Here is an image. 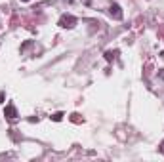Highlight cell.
Listing matches in <instances>:
<instances>
[{"instance_id":"6da1fadb","label":"cell","mask_w":164,"mask_h":162,"mask_svg":"<svg viewBox=\"0 0 164 162\" xmlns=\"http://www.w3.org/2000/svg\"><path fill=\"white\" fill-rule=\"evenodd\" d=\"M74 23H76V19H74V17L73 15H63V17H61V19H59V25H61V27H65V29H67V27H74Z\"/></svg>"},{"instance_id":"7a4b0ae2","label":"cell","mask_w":164,"mask_h":162,"mask_svg":"<svg viewBox=\"0 0 164 162\" xmlns=\"http://www.w3.org/2000/svg\"><path fill=\"white\" fill-rule=\"evenodd\" d=\"M4 114H6V118H8V120H16L17 118V111H16L13 105H8L6 111H4Z\"/></svg>"},{"instance_id":"3957f363","label":"cell","mask_w":164,"mask_h":162,"mask_svg":"<svg viewBox=\"0 0 164 162\" xmlns=\"http://www.w3.org/2000/svg\"><path fill=\"white\" fill-rule=\"evenodd\" d=\"M109 11H111V15H115V19H122V11H120V6L118 4H111Z\"/></svg>"},{"instance_id":"277c9868","label":"cell","mask_w":164,"mask_h":162,"mask_svg":"<svg viewBox=\"0 0 164 162\" xmlns=\"http://www.w3.org/2000/svg\"><path fill=\"white\" fill-rule=\"evenodd\" d=\"M115 55H117V52H111V50H109V52H105V59L107 61H113V59H115Z\"/></svg>"},{"instance_id":"5b68a950","label":"cell","mask_w":164,"mask_h":162,"mask_svg":"<svg viewBox=\"0 0 164 162\" xmlns=\"http://www.w3.org/2000/svg\"><path fill=\"white\" fill-rule=\"evenodd\" d=\"M61 116H63V113H55V114L52 116V118L55 120V122H59V120H61Z\"/></svg>"},{"instance_id":"8992f818","label":"cell","mask_w":164,"mask_h":162,"mask_svg":"<svg viewBox=\"0 0 164 162\" xmlns=\"http://www.w3.org/2000/svg\"><path fill=\"white\" fill-rule=\"evenodd\" d=\"M159 78H162V80H164V69L159 71Z\"/></svg>"},{"instance_id":"52a82bcc","label":"cell","mask_w":164,"mask_h":162,"mask_svg":"<svg viewBox=\"0 0 164 162\" xmlns=\"http://www.w3.org/2000/svg\"><path fill=\"white\" fill-rule=\"evenodd\" d=\"M2 99H4V93H0V101H2Z\"/></svg>"},{"instance_id":"ba28073f","label":"cell","mask_w":164,"mask_h":162,"mask_svg":"<svg viewBox=\"0 0 164 162\" xmlns=\"http://www.w3.org/2000/svg\"><path fill=\"white\" fill-rule=\"evenodd\" d=\"M23 2H29V0H23Z\"/></svg>"}]
</instances>
